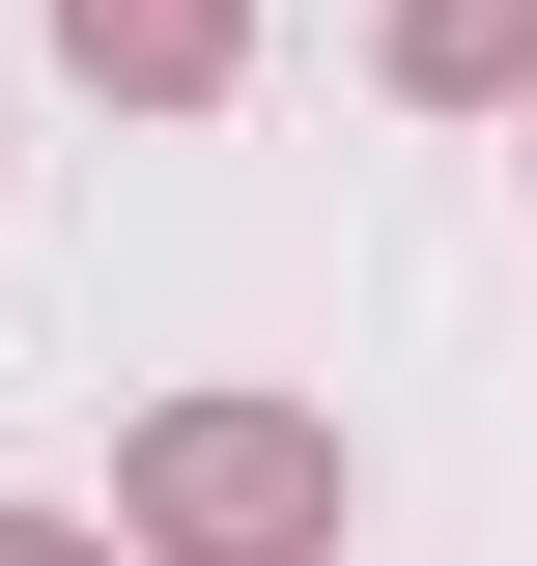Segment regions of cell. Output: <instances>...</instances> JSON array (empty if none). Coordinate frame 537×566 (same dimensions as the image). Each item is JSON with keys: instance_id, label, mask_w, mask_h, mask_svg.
I'll list each match as a JSON object with an SVG mask.
<instances>
[{"instance_id": "6da1fadb", "label": "cell", "mask_w": 537, "mask_h": 566, "mask_svg": "<svg viewBox=\"0 0 537 566\" xmlns=\"http://www.w3.org/2000/svg\"><path fill=\"white\" fill-rule=\"evenodd\" d=\"M170 538L283 566V538H312V453H283V424H170Z\"/></svg>"}, {"instance_id": "7a4b0ae2", "label": "cell", "mask_w": 537, "mask_h": 566, "mask_svg": "<svg viewBox=\"0 0 537 566\" xmlns=\"http://www.w3.org/2000/svg\"><path fill=\"white\" fill-rule=\"evenodd\" d=\"M537 57V0H424V85H509Z\"/></svg>"}, {"instance_id": "3957f363", "label": "cell", "mask_w": 537, "mask_h": 566, "mask_svg": "<svg viewBox=\"0 0 537 566\" xmlns=\"http://www.w3.org/2000/svg\"><path fill=\"white\" fill-rule=\"evenodd\" d=\"M0 566H85V538H0Z\"/></svg>"}]
</instances>
